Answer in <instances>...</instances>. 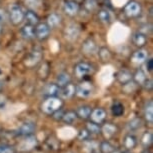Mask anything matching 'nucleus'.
Listing matches in <instances>:
<instances>
[{
	"label": "nucleus",
	"mask_w": 153,
	"mask_h": 153,
	"mask_svg": "<svg viewBox=\"0 0 153 153\" xmlns=\"http://www.w3.org/2000/svg\"><path fill=\"white\" fill-rule=\"evenodd\" d=\"M62 100L56 96H50L43 101L41 105V110L45 114H53L54 112L59 110L62 106Z\"/></svg>",
	"instance_id": "f257e3e1"
},
{
	"label": "nucleus",
	"mask_w": 153,
	"mask_h": 153,
	"mask_svg": "<svg viewBox=\"0 0 153 153\" xmlns=\"http://www.w3.org/2000/svg\"><path fill=\"white\" fill-rule=\"evenodd\" d=\"M24 13L25 11L23 10V8L20 6L19 4H11L9 6V19L10 22L13 25L21 24L24 21Z\"/></svg>",
	"instance_id": "f03ea898"
},
{
	"label": "nucleus",
	"mask_w": 153,
	"mask_h": 153,
	"mask_svg": "<svg viewBox=\"0 0 153 153\" xmlns=\"http://www.w3.org/2000/svg\"><path fill=\"white\" fill-rule=\"evenodd\" d=\"M124 14L129 17V18H135V17H138L142 12V7H141V4L138 1H135V0H131V1L127 2L126 5L124 6Z\"/></svg>",
	"instance_id": "7ed1b4c3"
},
{
	"label": "nucleus",
	"mask_w": 153,
	"mask_h": 153,
	"mask_svg": "<svg viewBox=\"0 0 153 153\" xmlns=\"http://www.w3.org/2000/svg\"><path fill=\"white\" fill-rule=\"evenodd\" d=\"M94 91V86L90 81H82L75 87V94L81 98L90 97Z\"/></svg>",
	"instance_id": "20e7f679"
},
{
	"label": "nucleus",
	"mask_w": 153,
	"mask_h": 153,
	"mask_svg": "<svg viewBox=\"0 0 153 153\" xmlns=\"http://www.w3.org/2000/svg\"><path fill=\"white\" fill-rule=\"evenodd\" d=\"M80 35V27L76 23H70L63 30V36L69 42H74Z\"/></svg>",
	"instance_id": "39448f33"
},
{
	"label": "nucleus",
	"mask_w": 153,
	"mask_h": 153,
	"mask_svg": "<svg viewBox=\"0 0 153 153\" xmlns=\"http://www.w3.org/2000/svg\"><path fill=\"white\" fill-rule=\"evenodd\" d=\"M93 70H94L93 66H92L90 63L84 62V61L78 62L74 67V73L80 79L92 74L93 73Z\"/></svg>",
	"instance_id": "423d86ee"
},
{
	"label": "nucleus",
	"mask_w": 153,
	"mask_h": 153,
	"mask_svg": "<svg viewBox=\"0 0 153 153\" xmlns=\"http://www.w3.org/2000/svg\"><path fill=\"white\" fill-rule=\"evenodd\" d=\"M42 57H43L42 51L40 50L39 48H34L33 50H31L30 52L28 53V55L26 56V58L24 60V64L25 66H27V67L32 68L41 61Z\"/></svg>",
	"instance_id": "0eeeda50"
},
{
	"label": "nucleus",
	"mask_w": 153,
	"mask_h": 153,
	"mask_svg": "<svg viewBox=\"0 0 153 153\" xmlns=\"http://www.w3.org/2000/svg\"><path fill=\"white\" fill-rule=\"evenodd\" d=\"M51 33V28L46 22H39L35 25V38L40 41H45L49 38Z\"/></svg>",
	"instance_id": "6e6552de"
},
{
	"label": "nucleus",
	"mask_w": 153,
	"mask_h": 153,
	"mask_svg": "<svg viewBox=\"0 0 153 153\" xmlns=\"http://www.w3.org/2000/svg\"><path fill=\"white\" fill-rule=\"evenodd\" d=\"M80 10V6L78 2L75 0H65L63 3V11L66 15L73 17L77 15Z\"/></svg>",
	"instance_id": "1a4fd4ad"
},
{
	"label": "nucleus",
	"mask_w": 153,
	"mask_h": 153,
	"mask_svg": "<svg viewBox=\"0 0 153 153\" xmlns=\"http://www.w3.org/2000/svg\"><path fill=\"white\" fill-rule=\"evenodd\" d=\"M148 59V52L143 48L137 49L136 51H134L130 56V61L135 65H140L145 63L146 60Z\"/></svg>",
	"instance_id": "9d476101"
},
{
	"label": "nucleus",
	"mask_w": 153,
	"mask_h": 153,
	"mask_svg": "<svg viewBox=\"0 0 153 153\" xmlns=\"http://www.w3.org/2000/svg\"><path fill=\"white\" fill-rule=\"evenodd\" d=\"M82 52L87 56H93L94 54L97 53L98 51V46L96 44V42L94 41L92 38L86 39L82 44Z\"/></svg>",
	"instance_id": "9b49d317"
},
{
	"label": "nucleus",
	"mask_w": 153,
	"mask_h": 153,
	"mask_svg": "<svg viewBox=\"0 0 153 153\" xmlns=\"http://www.w3.org/2000/svg\"><path fill=\"white\" fill-rule=\"evenodd\" d=\"M97 19L99 22L103 23L105 25H108L113 21L114 16L113 13L109 9H107V8H102V9H100L97 12Z\"/></svg>",
	"instance_id": "f8f14e48"
},
{
	"label": "nucleus",
	"mask_w": 153,
	"mask_h": 153,
	"mask_svg": "<svg viewBox=\"0 0 153 153\" xmlns=\"http://www.w3.org/2000/svg\"><path fill=\"white\" fill-rule=\"evenodd\" d=\"M37 145L36 138L32 135H27L24 140L19 144V150L21 151H30Z\"/></svg>",
	"instance_id": "ddd939ff"
},
{
	"label": "nucleus",
	"mask_w": 153,
	"mask_h": 153,
	"mask_svg": "<svg viewBox=\"0 0 153 153\" xmlns=\"http://www.w3.org/2000/svg\"><path fill=\"white\" fill-rule=\"evenodd\" d=\"M34 130H35V125L32 122H25L18 127V129L16 130V135L27 136V135H30L32 133Z\"/></svg>",
	"instance_id": "4468645a"
},
{
	"label": "nucleus",
	"mask_w": 153,
	"mask_h": 153,
	"mask_svg": "<svg viewBox=\"0 0 153 153\" xmlns=\"http://www.w3.org/2000/svg\"><path fill=\"white\" fill-rule=\"evenodd\" d=\"M132 42H133V44L136 46V47L142 48L147 44L148 38H147V35L145 33L138 31V32H135L133 34V36H132Z\"/></svg>",
	"instance_id": "2eb2a0df"
},
{
	"label": "nucleus",
	"mask_w": 153,
	"mask_h": 153,
	"mask_svg": "<svg viewBox=\"0 0 153 153\" xmlns=\"http://www.w3.org/2000/svg\"><path fill=\"white\" fill-rule=\"evenodd\" d=\"M20 33H21L22 37L26 40H31L35 38V26L30 24H25L24 26L20 29Z\"/></svg>",
	"instance_id": "dca6fc26"
},
{
	"label": "nucleus",
	"mask_w": 153,
	"mask_h": 153,
	"mask_svg": "<svg viewBox=\"0 0 153 153\" xmlns=\"http://www.w3.org/2000/svg\"><path fill=\"white\" fill-rule=\"evenodd\" d=\"M62 22V17L57 13H51L47 16V20H46V23L48 24V26L53 29V28H57L60 26Z\"/></svg>",
	"instance_id": "f3484780"
},
{
	"label": "nucleus",
	"mask_w": 153,
	"mask_h": 153,
	"mask_svg": "<svg viewBox=\"0 0 153 153\" xmlns=\"http://www.w3.org/2000/svg\"><path fill=\"white\" fill-rule=\"evenodd\" d=\"M75 87H76V86L74 84H72L71 82L66 84L65 86H63V87H60V91H59L60 96L62 98H64V99L72 97L75 94Z\"/></svg>",
	"instance_id": "a211bd4d"
},
{
	"label": "nucleus",
	"mask_w": 153,
	"mask_h": 153,
	"mask_svg": "<svg viewBox=\"0 0 153 153\" xmlns=\"http://www.w3.org/2000/svg\"><path fill=\"white\" fill-rule=\"evenodd\" d=\"M24 20L26 21L27 24L33 25V26H35L36 24H38V23L40 22L39 16L37 15V13L35 12V11L31 10V9L25 11V13H24Z\"/></svg>",
	"instance_id": "6ab92c4d"
},
{
	"label": "nucleus",
	"mask_w": 153,
	"mask_h": 153,
	"mask_svg": "<svg viewBox=\"0 0 153 153\" xmlns=\"http://www.w3.org/2000/svg\"><path fill=\"white\" fill-rule=\"evenodd\" d=\"M90 117H91V120L93 121V122L99 124L105 119L106 112H105L104 109H102V108H96V109H94V110L91 111Z\"/></svg>",
	"instance_id": "aec40b11"
},
{
	"label": "nucleus",
	"mask_w": 153,
	"mask_h": 153,
	"mask_svg": "<svg viewBox=\"0 0 153 153\" xmlns=\"http://www.w3.org/2000/svg\"><path fill=\"white\" fill-rule=\"evenodd\" d=\"M116 78L120 83L125 84V83L131 81L132 78H133V75H132L130 71L127 70V69H121L116 74Z\"/></svg>",
	"instance_id": "412c9836"
},
{
	"label": "nucleus",
	"mask_w": 153,
	"mask_h": 153,
	"mask_svg": "<svg viewBox=\"0 0 153 153\" xmlns=\"http://www.w3.org/2000/svg\"><path fill=\"white\" fill-rule=\"evenodd\" d=\"M59 91H60V86L57 85L56 83H49L44 88V94L47 95L48 97L56 96L57 94H59Z\"/></svg>",
	"instance_id": "4be33fe9"
},
{
	"label": "nucleus",
	"mask_w": 153,
	"mask_h": 153,
	"mask_svg": "<svg viewBox=\"0 0 153 153\" xmlns=\"http://www.w3.org/2000/svg\"><path fill=\"white\" fill-rule=\"evenodd\" d=\"M70 82H71L70 75L68 73H66V72H61V73H59L57 75L56 84L60 86V87H63V86H65L66 84H68V83H70Z\"/></svg>",
	"instance_id": "5701e85b"
},
{
	"label": "nucleus",
	"mask_w": 153,
	"mask_h": 153,
	"mask_svg": "<svg viewBox=\"0 0 153 153\" xmlns=\"http://www.w3.org/2000/svg\"><path fill=\"white\" fill-rule=\"evenodd\" d=\"M92 109L90 106L88 105H82L80 107L77 108L76 110V115L80 118H83V119H86V118L90 117Z\"/></svg>",
	"instance_id": "b1692460"
},
{
	"label": "nucleus",
	"mask_w": 153,
	"mask_h": 153,
	"mask_svg": "<svg viewBox=\"0 0 153 153\" xmlns=\"http://www.w3.org/2000/svg\"><path fill=\"white\" fill-rule=\"evenodd\" d=\"M133 78H134L135 82L140 85H142L143 83L148 79V77H147L146 72L144 71L142 68H139V69H137V71L135 72V74L133 75Z\"/></svg>",
	"instance_id": "393cba45"
},
{
	"label": "nucleus",
	"mask_w": 153,
	"mask_h": 153,
	"mask_svg": "<svg viewBox=\"0 0 153 153\" xmlns=\"http://www.w3.org/2000/svg\"><path fill=\"white\" fill-rule=\"evenodd\" d=\"M116 130H117L116 127L111 123H106L105 125L102 127L103 134H104V136L107 137V138L113 136V135L115 134V132H116Z\"/></svg>",
	"instance_id": "a878e982"
},
{
	"label": "nucleus",
	"mask_w": 153,
	"mask_h": 153,
	"mask_svg": "<svg viewBox=\"0 0 153 153\" xmlns=\"http://www.w3.org/2000/svg\"><path fill=\"white\" fill-rule=\"evenodd\" d=\"M111 112L114 116L119 117L122 116L124 114V106L123 104H121L120 102H115L113 103V105L111 106Z\"/></svg>",
	"instance_id": "bb28decb"
},
{
	"label": "nucleus",
	"mask_w": 153,
	"mask_h": 153,
	"mask_svg": "<svg viewBox=\"0 0 153 153\" xmlns=\"http://www.w3.org/2000/svg\"><path fill=\"white\" fill-rule=\"evenodd\" d=\"M144 115H145L146 120L149 123H152L153 121V103L150 100L145 106V110H144Z\"/></svg>",
	"instance_id": "cd10ccee"
},
{
	"label": "nucleus",
	"mask_w": 153,
	"mask_h": 153,
	"mask_svg": "<svg viewBox=\"0 0 153 153\" xmlns=\"http://www.w3.org/2000/svg\"><path fill=\"white\" fill-rule=\"evenodd\" d=\"M98 55H99L100 59L103 60V61H108V60L111 59V53L109 51V49L105 48V47H102V48H99L97 51Z\"/></svg>",
	"instance_id": "c85d7f7f"
},
{
	"label": "nucleus",
	"mask_w": 153,
	"mask_h": 153,
	"mask_svg": "<svg viewBox=\"0 0 153 153\" xmlns=\"http://www.w3.org/2000/svg\"><path fill=\"white\" fill-rule=\"evenodd\" d=\"M76 118H77V115H76V113H75V112L69 111V112H67V113L63 114L62 119H63V121H64L65 123L72 124V123L74 122V121H76Z\"/></svg>",
	"instance_id": "c756f323"
},
{
	"label": "nucleus",
	"mask_w": 153,
	"mask_h": 153,
	"mask_svg": "<svg viewBox=\"0 0 153 153\" xmlns=\"http://www.w3.org/2000/svg\"><path fill=\"white\" fill-rule=\"evenodd\" d=\"M84 7L89 12H92L97 8V0H85Z\"/></svg>",
	"instance_id": "7c9ffc66"
},
{
	"label": "nucleus",
	"mask_w": 153,
	"mask_h": 153,
	"mask_svg": "<svg viewBox=\"0 0 153 153\" xmlns=\"http://www.w3.org/2000/svg\"><path fill=\"white\" fill-rule=\"evenodd\" d=\"M87 130H88V132H92V133H99L100 127L97 123H95L92 121V122L87 123Z\"/></svg>",
	"instance_id": "2f4dec72"
},
{
	"label": "nucleus",
	"mask_w": 153,
	"mask_h": 153,
	"mask_svg": "<svg viewBox=\"0 0 153 153\" xmlns=\"http://www.w3.org/2000/svg\"><path fill=\"white\" fill-rule=\"evenodd\" d=\"M25 4L28 6L31 10L36 9L37 7L40 6V0H25Z\"/></svg>",
	"instance_id": "473e14b6"
},
{
	"label": "nucleus",
	"mask_w": 153,
	"mask_h": 153,
	"mask_svg": "<svg viewBox=\"0 0 153 153\" xmlns=\"http://www.w3.org/2000/svg\"><path fill=\"white\" fill-rule=\"evenodd\" d=\"M7 106H8V101H7V99L5 98V96H3V95L0 94V112L6 110Z\"/></svg>",
	"instance_id": "72a5a7b5"
},
{
	"label": "nucleus",
	"mask_w": 153,
	"mask_h": 153,
	"mask_svg": "<svg viewBox=\"0 0 153 153\" xmlns=\"http://www.w3.org/2000/svg\"><path fill=\"white\" fill-rule=\"evenodd\" d=\"M135 138L133 136H131V135H129V136H127L126 137V139H125V145L127 148H132L134 145H135Z\"/></svg>",
	"instance_id": "f704fd0d"
},
{
	"label": "nucleus",
	"mask_w": 153,
	"mask_h": 153,
	"mask_svg": "<svg viewBox=\"0 0 153 153\" xmlns=\"http://www.w3.org/2000/svg\"><path fill=\"white\" fill-rule=\"evenodd\" d=\"M0 153H13V148L7 144H0Z\"/></svg>",
	"instance_id": "c9c22d12"
},
{
	"label": "nucleus",
	"mask_w": 153,
	"mask_h": 153,
	"mask_svg": "<svg viewBox=\"0 0 153 153\" xmlns=\"http://www.w3.org/2000/svg\"><path fill=\"white\" fill-rule=\"evenodd\" d=\"M101 149H102V151L104 153H109L111 151H113V147L110 143L108 142H104L102 143V145H101Z\"/></svg>",
	"instance_id": "e433bc0d"
},
{
	"label": "nucleus",
	"mask_w": 153,
	"mask_h": 153,
	"mask_svg": "<svg viewBox=\"0 0 153 153\" xmlns=\"http://www.w3.org/2000/svg\"><path fill=\"white\" fill-rule=\"evenodd\" d=\"M6 19H7L6 12H5L3 9L0 8V24H1V23H4L5 21H6Z\"/></svg>",
	"instance_id": "4c0bfd02"
},
{
	"label": "nucleus",
	"mask_w": 153,
	"mask_h": 153,
	"mask_svg": "<svg viewBox=\"0 0 153 153\" xmlns=\"http://www.w3.org/2000/svg\"><path fill=\"white\" fill-rule=\"evenodd\" d=\"M140 119H138V118H136V119L132 120L130 124H129V126H130V128H137V127L140 126Z\"/></svg>",
	"instance_id": "58836bf2"
},
{
	"label": "nucleus",
	"mask_w": 153,
	"mask_h": 153,
	"mask_svg": "<svg viewBox=\"0 0 153 153\" xmlns=\"http://www.w3.org/2000/svg\"><path fill=\"white\" fill-rule=\"evenodd\" d=\"M143 142H144V144H150L152 142V134L151 133H147V134H145V136H144V138H143Z\"/></svg>",
	"instance_id": "ea45409f"
},
{
	"label": "nucleus",
	"mask_w": 153,
	"mask_h": 153,
	"mask_svg": "<svg viewBox=\"0 0 153 153\" xmlns=\"http://www.w3.org/2000/svg\"><path fill=\"white\" fill-rule=\"evenodd\" d=\"M145 63H146V69H147V71L151 72L152 69H153V60L151 58H148L145 61Z\"/></svg>",
	"instance_id": "a19ab883"
},
{
	"label": "nucleus",
	"mask_w": 153,
	"mask_h": 153,
	"mask_svg": "<svg viewBox=\"0 0 153 153\" xmlns=\"http://www.w3.org/2000/svg\"><path fill=\"white\" fill-rule=\"evenodd\" d=\"M142 86H143V87L145 88V89H147V90H150V89L152 88V80L148 78L145 82L143 83Z\"/></svg>",
	"instance_id": "79ce46f5"
},
{
	"label": "nucleus",
	"mask_w": 153,
	"mask_h": 153,
	"mask_svg": "<svg viewBox=\"0 0 153 153\" xmlns=\"http://www.w3.org/2000/svg\"><path fill=\"white\" fill-rule=\"evenodd\" d=\"M88 137V130H82L79 134V138L81 140H84Z\"/></svg>",
	"instance_id": "37998d69"
},
{
	"label": "nucleus",
	"mask_w": 153,
	"mask_h": 153,
	"mask_svg": "<svg viewBox=\"0 0 153 153\" xmlns=\"http://www.w3.org/2000/svg\"><path fill=\"white\" fill-rule=\"evenodd\" d=\"M2 88H3V83H2V81L0 80V91L2 90Z\"/></svg>",
	"instance_id": "c03bdc74"
},
{
	"label": "nucleus",
	"mask_w": 153,
	"mask_h": 153,
	"mask_svg": "<svg viewBox=\"0 0 153 153\" xmlns=\"http://www.w3.org/2000/svg\"><path fill=\"white\" fill-rule=\"evenodd\" d=\"M1 31H2V27H1V24H0V33H1Z\"/></svg>",
	"instance_id": "a18cd8bd"
},
{
	"label": "nucleus",
	"mask_w": 153,
	"mask_h": 153,
	"mask_svg": "<svg viewBox=\"0 0 153 153\" xmlns=\"http://www.w3.org/2000/svg\"><path fill=\"white\" fill-rule=\"evenodd\" d=\"M75 1H78V0H75Z\"/></svg>",
	"instance_id": "49530a36"
},
{
	"label": "nucleus",
	"mask_w": 153,
	"mask_h": 153,
	"mask_svg": "<svg viewBox=\"0 0 153 153\" xmlns=\"http://www.w3.org/2000/svg\"><path fill=\"white\" fill-rule=\"evenodd\" d=\"M115 153H118V152H115Z\"/></svg>",
	"instance_id": "de8ad7c7"
}]
</instances>
